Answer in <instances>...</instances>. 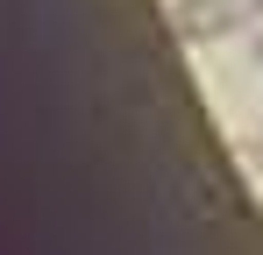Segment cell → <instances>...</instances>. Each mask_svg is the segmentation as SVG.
Masks as SVG:
<instances>
[{"label": "cell", "instance_id": "1", "mask_svg": "<svg viewBox=\"0 0 263 255\" xmlns=\"http://www.w3.org/2000/svg\"><path fill=\"white\" fill-rule=\"evenodd\" d=\"M249 22V0H171V29L185 42H214Z\"/></svg>", "mask_w": 263, "mask_h": 255}, {"label": "cell", "instance_id": "2", "mask_svg": "<svg viewBox=\"0 0 263 255\" xmlns=\"http://www.w3.org/2000/svg\"><path fill=\"white\" fill-rule=\"evenodd\" d=\"M249 64H256V71H263V36H256V42H249Z\"/></svg>", "mask_w": 263, "mask_h": 255}, {"label": "cell", "instance_id": "3", "mask_svg": "<svg viewBox=\"0 0 263 255\" xmlns=\"http://www.w3.org/2000/svg\"><path fill=\"white\" fill-rule=\"evenodd\" d=\"M249 14H256V22H263V0H249Z\"/></svg>", "mask_w": 263, "mask_h": 255}]
</instances>
